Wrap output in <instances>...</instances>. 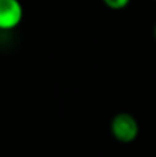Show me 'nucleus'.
<instances>
[{
    "instance_id": "nucleus-1",
    "label": "nucleus",
    "mask_w": 156,
    "mask_h": 157,
    "mask_svg": "<svg viewBox=\"0 0 156 157\" xmlns=\"http://www.w3.org/2000/svg\"><path fill=\"white\" fill-rule=\"evenodd\" d=\"M111 132L116 141L122 144H131L140 134V125L133 114L120 112L111 120Z\"/></svg>"
},
{
    "instance_id": "nucleus-2",
    "label": "nucleus",
    "mask_w": 156,
    "mask_h": 157,
    "mask_svg": "<svg viewBox=\"0 0 156 157\" xmlns=\"http://www.w3.org/2000/svg\"><path fill=\"white\" fill-rule=\"evenodd\" d=\"M24 19V7L19 0H0V30H13Z\"/></svg>"
},
{
    "instance_id": "nucleus-3",
    "label": "nucleus",
    "mask_w": 156,
    "mask_h": 157,
    "mask_svg": "<svg viewBox=\"0 0 156 157\" xmlns=\"http://www.w3.org/2000/svg\"><path fill=\"white\" fill-rule=\"evenodd\" d=\"M102 2H104V4L107 6L108 8L115 10V11H119V10L126 8L127 6L130 4L131 0H102Z\"/></svg>"
},
{
    "instance_id": "nucleus-4",
    "label": "nucleus",
    "mask_w": 156,
    "mask_h": 157,
    "mask_svg": "<svg viewBox=\"0 0 156 157\" xmlns=\"http://www.w3.org/2000/svg\"><path fill=\"white\" fill-rule=\"evenodd\" d=\"M154 35H155V39H156V24H155V29H154Z\"/></svg>"
},
{
    "instance_id": "nucleus-5",
    "label": "nucleus",
    "mask_w": 156,
    "mask_h": 157,
    "mask_svg": "<svg viewBox=\"0 0 156 157\" xmlns=\"http://www.w3.org/2000/svg\"><path fill=\"white\" fill-rule=\"evenodd\" d=\"M155 2H156V0H155Z\"/></svg>"
}]
</instances>
